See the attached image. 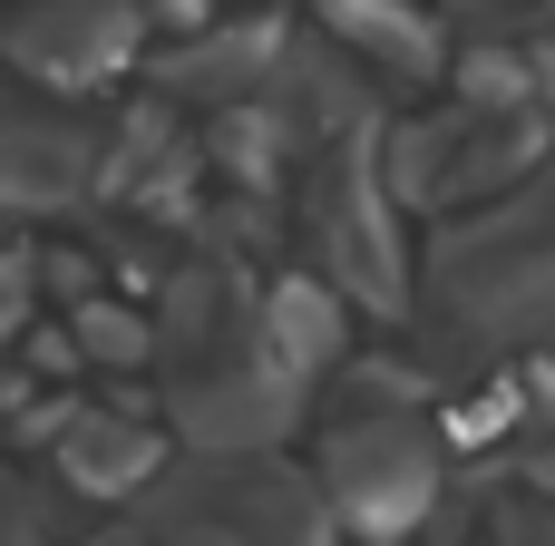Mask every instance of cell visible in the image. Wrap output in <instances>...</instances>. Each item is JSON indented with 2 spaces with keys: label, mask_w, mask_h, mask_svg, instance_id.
I'll list each match as a JSON object with an SVG mask.
<instances>
[{
  "label": "cell",
  "mask_w": 555,
  "mask_h": 546,
  "mask_svg": "<svg viewBox=\"0 0 555 546\" xmlns=\"http://www.w3.org/2000/svg\"><path fill=\"white\" fill-rule=\"evenodd\" d=\"M78 352H98V361H146L156 332L127 322V313H107V303H88V313H78Z\"/></svg>",
  "instance_id": "11"
},
{
  "label": "cell",
  "mask_w": 555,
  "mask_h": 546,
  "mask_svg": "<svg viewBox=\"0 0 555 546\" xmlns=\"http://www.w3.org/2000/svg\"><path fill=\"white\" fill-rule=\"evenodd\" d=\"M254 342H263V361H283L293 381H312V371H332V361H341V303H332L312 274H293V283H273V293H263Z\"/></svg>",
  "instance_id": "7"
},
{
  "label": "cell",
  "mask_w": 555,
  "mask_h": 546,
  "mask_svg": "<svg viewBox=\"0 0 555 546\" xmlns=\"http://www.w3.org/2000/svg\"><path fill=\"white\" fill-rule=\"evenodd\" d=\"M498 546H555V528H546V518H507V528H498Z\"/></svg>",
  "instance_id": "13"
},
{
  "label": "cell",
  "mask_w": 555,
  "mask_h": 546,
  "mask_svg": "<svg viewBox=\"0 0 555 546\" xmlns=\"http://www.w3.org/2000/svg\"><path fill=\"white\" fill-rule=\"evenodd\" d=\"M263 49H273V29H263V20H254V29H215V39H205L195 59H176L166 78H176V88H195V98H224V88H254V78H263Z\"/></svg>",
  "instance_id": "9"
},
{
  "label": "cell",
  "mask_w": 555,
  "mask_h": 546,
  "mask_svg": "<svg viewBox=\"0 0 555 546\" xmlns=\"http://www.w3.org/2000/svg\"><path fill=\"white\" fill-rule=\"evenodd\" d=\"M59 469L78 488H98V498H127V488L156 479V430H137V420H68Z\"/></svg>",
  "instance_id": "8"
},
{
  "label": "cell",
  "mask_w": 555,
  "mask_h": 546,
  "mask_svg": "<svg viewBox=\"0 0 555 546\" xmlns=\"http://www.w3.org/2000/svg\"><path fill=\"white\" fill-rule=\"evenodd\" d=\"M146 546H332V508L312 479L254 459H205L146 498Z\"/></svg>",
  "instance_id": "2"
},
{
  "label": "cell",
  "mask_w": 555,
  "mask_h": 546,
  "mask_svg": "<svg viewBox=\"0 0 555 546\" xmlns=\"http://www.w3.org/2000/svg\"><path fill=\"white\" fill-rule=\"evenodd\" d=\"M429 293L468 342L555 361V186L478 215V225H449L429 254Z\"/></svg>",
  "instance_id": "1"
},
{
  "label": "cell",
  "mask_w": 555,
  "mask_h": 546,
  "mask_svg": "<svg viewBox=\"0 0 555 546\" xmlns=\"http://www.w3.org/2000/svg\"><path fill=\"white\" fill-rule=\"evenodd\" d=\"M10 49H20L39 78L88 88V78H107V68L137 49V0H39V10L10 29Z\"/></svg>",
  "instance_id": "5"
},
{
  "label": "cell",
  "mask_w": 555,
  "mask_h": 546,
  "mask_svg": "<svg viewBox=\"0 0 555 546\" xmlns=\"http://www.w3.org/2000/svg\"><path fill=\"white\" fill-rule=\"evenodd\" d=\"M78 176H88V147H78L59 117H0V205H10V215L68 205Z\"/></svg>",
  "instance_id": "6"
},
{
  "label": "cell",
  "mask_w": 555,
  "mask_h": 546,
  "mask_svg": "<svg viewBox=\"0 0 555 546\" xmlns=\"http://www.w3.org/2000/svg\"><path fill=\"white\" fill-rule=\"evenodd\" d=\"M332 29H351L371 59H390V68H410V78L439 59V49H429V29H420L400 0H332Z\"/></svg>",
  "instance_id": "10"
},
{
  "label": "cell",
  "mask_w": 555,
  "mask_h": 546,
  "mask_svg": "<svg viewBox=\"0 0 555 546\" xmlns=\"http://www.w3.org/2000/svg\"><path fill=\"white\" fill-rule=\"evenodd\" d=\"M312 254H322V283H341L371 313H400V234H390V205L361 147H341L312 186Z\"/></svg>",
  "instance_id": "4"
},
{
  "label": "cell",
  "mask_w": 555,
  "mask_h": 546,
  "mask_svg": "<svg viewBox=\"0 0 555 546\" xmlns=\"http://www.w3.org/2000/svg\"><path fill=\"white\" fill-rule=\"evenodd\" d=\"M439 498V440L410 410H361L322 440V508L351 518L361 537H400Z\"/></svg>",
  "instance_id": "3"
},
{
  "label": "cell",
  "mask_w": 555,
  "mask_h": 546,
  "mask_svg": "<svg viewBox=\"0 0 555 546\" xmlns=\"http://www.w3.org/2000/svg\"><path fill=\"white\" fill-rule=\"evenodd\" d=\"M0 546H39V508H29V488L0 469Z\"/></svg>",
  "instance_id": "12"
}]
</instances>
